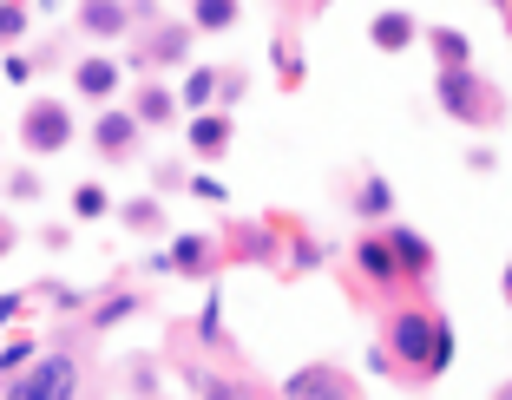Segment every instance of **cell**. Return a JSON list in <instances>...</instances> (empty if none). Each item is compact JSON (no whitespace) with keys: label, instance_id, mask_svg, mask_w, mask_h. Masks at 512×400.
<instances>
[{"label":"cell","instance_id":"6da1fadb","mask_svg":"<svg viewBox=\"0 0 512 400\" xmlns=\"http://www.w3.org/2000/svg\"><path fill=\"white\" fill-rule=\"evenodd\" d=\"M381 348L394 355L407 381H434L453 368V322L440 309H421V302H394L381 322Z\"/></svg>","mask_w":512,"mask_h":400},{"label":"cell","instance_id":"7a4b0ae2","mask_svg":"<svg viewBox=\"0 0 512 400\" xmlns=\"http://www.w3.org/2000/svg\"><path fill=\"white\" fill-rule=\"evenodd\" d=\"M86 355L79 348H40L27 374L0 381V400H86Z\"/></svg>","mask_w":512,"mask_h":400},{"label":"cell","instance_id":"3957f363","mask_svg":"<svg viewBox=\"0 0 512 400\" xmlns=\"http://www.w3.org/2000/svg\"><path fill=\"white\" fill-rule=\"evenodd\" d=\"M434 105L447 112L453 125H473V132H486V125L506 119V92L486 86L473 66H453V73H434Z\"/></svg>","mask_w":512,"mask_h":400},{"label":"cell","instance_id":"277c9868","mask_svg":"<svg viewBox=\"0 0 512 400\" xmlns=\"http://www.w3.org/2000/svg\"><path fill=\"white\" fill-rule=\"evenodd\" d=\"M20 145H27L33 158L66 151V145H73V105H66V99H33L27 112H20Z\"/></svg>","mask_w":512,"mask_h":400},{"label":"cell","instance_id":"5b68a950","mask_svg":"<svg viewBox=\"0 0 512 400\" xmlns=\"http://www.w3.org/2000/svg\"><path fill=\"white\" fill-rule=\"evenodd\" d=\"M138 145H145V125H138L132 105H99V119H92V151H99V164H132Z\"/></svg>","mask_w":512,"mask_h":400},{"label":"cell","instance_id":"8992f818","mask_svg":"<svg viewBox=\"0 0 512 400\" xmlns=\"http://www.w3.org/2000/svg\"><path fill=\"white\" fill-rule=\"evenodd\" d=\"M145 14H158V0H145V7H132V0H79L73 27L86 33V40H125Z\"/></svg>","mask_w":512,"mask_h":400},{"label":"cell","instance_id":"52a82bcc","mask_svg":"<svg viewBox=\"0 0 512 400\" xmlns=\"http://www.w3.org/2000/svg\"><path fill=\"white\" fill-rule=\"evenodd\" d=\"M191 40H197L191 20H158V27H151L145 40H138L132 66H145V73H171V66L191 60Z\"/></svg>","mask_w":512,"mask_h":400},{"label":"cell","instance_id":"ba28073f","mask_svg":"<svg viewBox=\"0 0 512 400\" xmlns=\"http://www.w3.org/2000/svg\"><path fill=\"white\" fill-rule=\"evenodd\" d=\"M276 400H362V387H355L348 368H335V361H309V368H296L283 381Z\"/></svg>","mask_w":512,"mask_h":400},{"label":"cell","instance_id":"9c48e42d","mask_svg":"<svg viewBox=\"0 0 512 400\" xmlns=\"http://www.w3.org/2000/svg\"><path fill=\"white\" fill-rule=\"evenodd\" d=\"M348 256H355V269L368 276V289H381V296H394V289L407 282V276H401V263H394V250H388V237H381V223H375V230H362Z\"/></svg>","mask_w":512,"mask_h":400},{"label":"cell","instance_id":"30bf717a","mask_svg":"<svg viewBox=\"0 0 512 400\" xmlns=\"http://www.w3.org/2000/svg\"><path fill=\"white\" fill-rule=\"evenodd\" d=\"M217 269H224V243H217V237H204V230L171 237V276L204 282V276H217Z\"/></svg>","mask_w":512,"mask_h":400},{"label":"cell","instance_id":"8fae6325","mask_svg":"<svg viewBox=\"0 0 512 400\" xmlns=\"http://www.w3.org/2000/svg\"><path fill=\"white\" fill-rule=\"evenodd\" d=\"M230 132H237V125H230V112H191V125H184V151H191L197 164H217L230 151Z\"/></svg>","mask_w":512,"mask_h":400},{"label":"cell","instance_id":"7c38bea8","mask_svg":"<svg viewBox=\"0 0 512 400\" xmlns=\"http://www.w3.org/2000/svg\"><path fill=\"white\" fill-rule=\"evenodd\" d=\"M381 237H388V250H394V263H401L407 282L434 276V243H427L421 230H407V223H381Z\"/></svg>","mask_w":512,"mask_h":400},{"label":"cell","instance_id":"4fadbf2b","mask_svg":"<svg viewBox=\"0 0 512 400\" xmlns=\"http://www.w3.org/2000/svg\"><path fill=\"white\" fill-rule=\"evenodd\" d=\"M119 79H125V66L106 60V53H86V60H73V92H79L86 105H112Z\"/></svg>","mask_w":512,"mask_h":400},{"label":"cell","instance_id":"5bb4252c","mask_svg":"<svg viewBox=\"0 0 512 400\" xmlns=\"http://www.w3.org/2000/svg\"><path fill=\"white\" fill-rule=\"evenodd\" d=\"M145 309H151L145 289H112V296L86 302V328H92V335H112L119 322H132V315H145Z\"/></svg>","mask_w":512,"mask_h":400},{"label":"cell","instance_id":"9a60e30c","mask_svg":"<svg viewBox=\"0 0 512 400\" xmlns=\"http://www.w3.org/2000/svg\"><path fill=\"white\" fill-rule=\"evenodd\" d=\"M132 112H138V125H145V132H171V125L184 119L178 86H165V79H145V86H138V99H132Z\"/></svg>","mask_w":512,"mask_h":400},{"label":"cell","instance_id":"2e32d148","mask_svg":"<svg viewBox=\"0 0 512 400\" xmlns=\"http://www.w3.org/2000/svg\"><path fill=\"white\" fill-rule=\"evenodd\" d=\"M414 40H421V20L407 14V7H381V14L368 20V46H375V53H407Z\"/></svg>","mask_w":512,"mask_h":400},{"label":"cell","instance_id":"e0dca14e","mask_svg":"<svg viewBox=\"0 0 512 400\" xmlns=\"http://www.w3.org/2000/svg\"><path fill=\"white\" fill-rule=\"evenodd\" d=\"M427 53H434V73H453V66H473V40L460 27H427L421 33Z\"/></svg>","mask_w":512,"mask_h":400},{"label":"cell","instance_id":"ac0fdd59","mask_svg":"<svg viewBox=\"0 0 512 400\" xmlns=\"http://www.w3.org/2000/svg\"><path fill=\"white\" fill-rule=\"evenodd\" d=\"M46 341L33 335V328H14V335H0V381H14V374H27L33 361H40Z\"/></svg>","mask_w":512,"mask_h":400},{"label":"cell","instance_id":"d6986e66","mask_svg":"<svg viewBox=\"0 0 512 400\" xmlns=\"http://www.w3.org/2000/svg\"><path fill=\"white\" fill-rule=\"evenodd\" d=\"M355 217H362V223H394V184L381 178V171L362 178V191H355Z\"/></svg>","mask_w":512,"mask_h":400},{"label":"cell","instance_id":"ffe728a7","mask_svg":"<svg viewBox=\"0 0 512 400\" xmlns=\"http://www.w3.org/2000/svg\"><path fill=\"white\" fill-rule=\"evenodd\" d=\"M178 105L184 112H211L217 105V66H191V73L178 79Z\"/></svg>","mask_w":512,"mask_h":400},{"label":"cell","instance_id":"44dd1931","mask_svg":"<svg viewBox=\"0 0 512 400\" xmlns=\"http://www.w3.org/2000/svg\"><path fill=\"white\" fill-rule=\"evenodd\" d=\"M243 14V0H191V27L197 33H230Z\"/></svg>","mask_w":512,"mask_h":400},{"label":"cell","instance_id":"7402d4cb","mask_svg":"<svg viewBox=\"0 0 512 400\" xmlns=\"http://www.w3.org/2000/svg\"><path fill=\"white\" fill-rule=\"evenodd\" d=\"M119 223H125V230H138V237H158V230H165V204H158V191L119 204Z\"/></svg>","mask_w":512,"mask_h":400},{"label":"cell","instance_id":"603a6c76","mask_svg":"<svg viewBox=\"0 0 512 400\" xmlns=\"http://www.w3.org/2000/svg\"><path fill=\"white\" fill-rule=\"evenodd\" d=\"M270 66H276V79H283L289 92L302 86V73H309V66H302V46H296V33H276V40H270Z\"/></svg>","mask_w":512,"mask_h":400},{"label":"cell","instance_id":"cb8c5ba5","mask_svg":"<svg viewBox=\"0 0 512 400\" xmlns=\"http://www.w3.org/2000/svg\"><path fill=\"white\" fill-rule=\"evenodd\" d=\"M33 302H53L60 315H86V289H73V282H33Z\"/></svg>","mask_w":512,"mask_h":400},{"label":"cell","instance_id":"d4e9b609","mask_svg":"<svg viewBox=\"0 0 512 400\" xmlns=\"http://www.w3.org/2000/svg\"><path fill=\"white\" fill-rule=\"evenodd\" d=\"M33 0H0V46L14 53L20 40H27V27H33V14H27Z\"/></svg>","mask_w":512,"mask_h":400},{"label":"cell","instance_id":"484cf974","mask_svg":"<svg viewBox=\"0 0 512 400\" xmlns=\"http://www.w3.org/2000/svg\"><path fill=\"white\" fill-rule=\"evenodd\" d=\"M73 217H79V223L112 217V191H106V184H73Z\"/></svg>","mask_w":512,"mask_h":400},{"label":"cell","instance_id":"4316f807","mask_svg":"<svg viewBox=\"0 0 512 400\" xmlns=\"http://www.w3.org/2000/svg\"><path fill=\"white\" fill-rule=\"evenodd\" d=\"M197 341H204V348H224V302H217V289L204 296V315H197Z\"/></svg>","mask_w":512,"mask_h":400},{"label":"cell","instance_id":"83f0119b","mask_svg":"<svg viewBox=\"0 0 512 400\" xmlns=\"http://www.w3.org/2000/svg\"><path fill=\"white\" fill-rule=\"evenodd\" d=\"M243 92H250V73L243 66H217V112H230Z\"/></svg>","mask_w":512,"mask_h":400},{"label":"cell","instance_id":"f1b7e54d","mask_svg":"<svg viewBox=\"0 0 512 400\" xmlns=\"http://www.w3.org/2000/svg\"><path fill=\"white\" fill-rule=\"evenodd\" d=\"M184 191L204 197V204H230V184H224V178H211L204 164H197V178H184Z\"/></svg>","mask_w":512,"mask_h":400},{"label":"cell","instance_id":"f546056e","mask_svg":"<svg viewBox=\"0 0 512 400\" xmlns=\"http://www.w3.org/2000/svg\"><path fill=\"white\" fill-rule=\"evenodd\" d=\"M7 197H14V204H33V197H40V171H7Z\"/></svg>","mask_w":512,"mask_h":400},{"label":"cell","instance_id":"4dcf8cb0","mask_svg":"<svg viewBox=\"0 0 512 400\" xmlns=\"http://www.w3.org/2000/svg\"><path fill=\"white\" fill-rule=\"evenodd\" d=\"M33 73H40V66H33V53H7V66H0V79H7V86H27Z\"/></svg>","mask_w":512,"mask_h":400},{"label":"cell","instance_id":"1f68e13d","mask_svg":"<svg viewBox=\"0 0 512 400\" xmlns=\"http://www.w3.org/2000/svg\"><path fill=\"white\" fill-rule=\"evenodd\" d=\"M27 302H33V289H14V296H0V335H7V328L27 315Z\"/></svg>","mask_w":512,"mask_h":400},{"label":"cell","instance_id":"d6a6232c","mask_svg":"<svg viewBox=\"0 0 512 400\" xmlns=\"http://www.w3.org/2000/svg\"><path fill=\"white\" fill-rule=\"evenodd\" d=\"M322 256H329V250H322V243H309V237H296V250H289V263H296V269H316V263H322Z\"/></svg>","mask_w":512,"mask_h":400},{"label":"cell","instance_id":"836d02e7","mask_svg":"<svg viewBox=\"0 0 512 400\" xmlns=\"http://www.w3.org/2000/svg\"><path fill=\"white\" fill-rule=\"evenodd\" d=\"M467 171H480V178H486V171H499V151L493 145H473L467 151Z\"/></svg>","mask_w":512,"mask_h":400},{"label":"cell","instance_id":"e575fe53","mask_svg":"<svg viewBox=\"0 0 512 400\" xmlns=\"http://www.w3.org/2000/svg\"><path fill=\"white\" fill-rule=\"evenodd\" d=\"M368 374H401V368H394V355H388V348H381V341H375V348H368Z\"/></svg>","mask_w":512,"mask_h":400},{"label":"cell","instance_id":"d590c367","mask_svg":"<svg viewBox=\"0 0 512 400\" xmlns=\"http://www.w3.org/2000/svg\"><path fill=\"white\" fill-rule=\"evenodd\" d=\"M40 237H46V250H66V243H73V230H66V223H46Z\"/></svg>","mask_w":512,"mask_h":400},{"label":"cell","instance_id":"8d00e7d4","mask_svg":"<svg viewBox=\"0 0 512 400\" xmlns=\"http://www.w3.org/2000/svg\"><path fill=\"white\" fill-rule=\"evenodd\" d=\"M151 178H158V191H184V178H178V164H158V171H151Z\"/></svg>","mask_w":512,"mask_h":400},{"label":"cell","instance_id":"74e56055","mask_svg":"<svg viewBox=\"0 0 512 400\" xmlns=\"http://www.w3.org/2000/svg\"><path fill=\"white\" fill-rule=\"evenodd\" d=\"M145 276H171V250H151L145 256Z\"/></svg>","mask_w":512,"mask_h":400},{"label":"cell","instance_id":"f35d334b","mask_svg":"<svg viewBox=\"0 0 512 400\" xmlns=\"http://www.w3.org/2000/svg\"><path fill=\"white\" fill-rule=\"evenodd\" d=\"M14 243H20V230H14V217H0V256H14Z\"/></svg>","mask_w":512,"mask_h":400},{"label":"cell","instance_id":"ab89813d","mask_svg":"<svg viewBox=\"0 0 512 400\" xmlns=\"http://www.w3.org/2000/svg\"><path fill=\"white\" fill-rule=\"evenodd\" d=\"M499 296H506V309H512V263H506V276H499Z\"/></svg>","mask_w":512,"mask_h":400},{"label":"cell","instance_id":"60d3db41","mask_svg":"<svg viewBox=\"0 0 512 400\" xmlns=\"http://www.w3.org/2000/svg\"><path fill=\"white\" fill-rule=\"evenodd\" d=\"M33 7H46V14H53V7H66V0H33Z\"/></svg>","mask_w":512,"mask_h":400},{"label":"cell","instance_id":"b9f144b4","mask_svg":"<svg viewBox=\"0 0 512 400\" xmlns=\"http://www.w3.org/2000/svg\"><path fill=\"white\" fill-rule=\"evenodd\" d=\"M493 400H512V381H506V387H499V394H493Z\"/></svg>","mask_w":512,"mask_h":400},{"label":"cell","instance_id":"7bdbcfd3","mask_svg":"<svg viewBox=\"0 0 512 400\" xmlns=\"http://www.w3.org/2000/svg\"><path fill=\"white\" fill-rule=\"evenodd\" d=\"M506 27H512V0H506Z\"/></svg>","mask_w":512,"mask_h":400},{"label":"cell","instance_id":"ee69618b","mask_svg":"<svg viewBox=\"0 0 512 400\" xmlns=\"http://www.w3.org/2000/svg\"><path fill=\"white\" fill-rule=\"evenodd\" d=\"M145 400H158V394H145Z\"/></svg>","mask_w":512,"mask_h":400},{"label":"cell","instance_id":"f6af8a7d","mask_svg":"<svg viewBox=\"0 0 512 400\" xmlns=\"http://www.w3.org/2000/svg\"><path fill=\"white\" fill-rule=\"evenodd\" d=\"M158 7H165V0H158Z\"/></svg>","mask_w":512,"mask_h":400},{"label":"cell","instance_id":"bcb514c9","mask_svg":"<svg viewBox=\"0 0 512 400\" xmlns=\"http://www.w3.org/2000/svg\"><path fill=\"white\" fill-rule=\"evenodd\" d=\"M499 7H506V0H499Z\"/></svg>","mask_w":512,"mask_h":400}]
</instances>
